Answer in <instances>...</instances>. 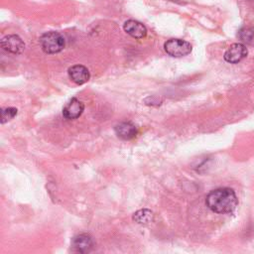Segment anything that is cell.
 Segmentation results:
<instances>
[{
	"label": "cell",
	"mask_w": 254,
	"mask_h": 254,
	"mask_svg": "<svg viewBox=\"0 0 254 254\" xmlns=\"http://www.w3.org/2000/svg\"><path fill=\"white\" fill-rule=\"evenodd\" d=\"M207 207L216 213H231L235 210L238 199L232 189L220 188L211 190L205 198Z\"/></svg>",
	"instance_id": "cell-1"
},
{
	"label": "cell",
	"mask_w": 254,
	"mask_h": 254,
	"mask_svg": "<svg viewBox=\"0 0 254 254\" xmlns=\"http://www.w3.org/2000/svg\"><path fill=\"white\" fill-rule=\"evenodd\" d=\"M40 44L42 50L46 54H57L64 48L65 41L60 33L48 32L42 35L40 38Z\"/></svg>",
	"instance_id": "cell-2"
},
{
	"label": "cell",
	"mask_w": 254,
	"mask_h": 254,
	"mask_svg": "<svg viewBox=\"0 0 254 254\" xmlns=\"http://www.w3.org/2000/svg\"><path fill=\"white\" fill-rule=\"evenodd\" d=\"M154 219L153 211L149 209H140L133 214V220L139 224H148Z\"/></svg>",
	"instance_id": "cell-11"
},
{
	"label": "cell",
	"mask_w": 254,
	"mask_h": 254,
	"mask_svg": "<svg viewBox=\"0 0 254 254\" xmlns=\"http://www.w3.org/2000/svg\"><path fill=\"white\" fill-rule=\"evenodd\" d=\"M84 110L83 103L77 98H71L64 107L63 115L65 119L71 120L78 118Z\"/></svg>",
	"instance_id": "cell-6"
},
{
	"label": "cell",
	"mask_w": 254,
	"mask_h": 254,
	"mask_svg": "<svg viewBox=\"0 0 254 254\" xmlns=\"http://www.w3.org/2000/svg\"><path fill=\"white\" fill-rule=\"evenodd\" d=\"M18 113L17 108L15 107H6L1 109V123L4 124L7 121H10L13 119Z\"/></svg>",
	"instance_id": "cell-12"
},
{
	"label": "cell",
	"mask_w": 254,
	"mask_h": 254,
	"mask_svg": "<svg viewBox=\"0 0 254 254\" xmlns=\"http://www.w3.org/2000/svg\"><path fill=\"white\" fill-rule=\"evenodd\" d=\"M248 50L245 45L241 43H235L229 46V48L224 53V60L230 64H237L246 58Z\"/></svg>",
	"instance_id": "cell-4"
},
{
	"label": "cell",
	"mask_w": 254,
	"mask_h": 254,
	"mask_svg": "<svg viewBox=\"0 0 254 254\" xmlns=\"http://www.w3.org/2000/svg\"><path fill=\"white\" fill-rule=\"evenodd\" d=\"M114 131L116 135L123 140H130L134 138L137 134V127L132 123L128 121L121 122L117 124L114 127Z\"/></svg>",
	"instance_id": "cell-10"
},
{
	"label": "cell",
	"mask_w": 254,
	"mask_h": 254,
	"mask_svg": "<svg viewBox=\"0 0 254 254\" xmlns=\"http://www.w3.org/2000/svg\"><path fill=\"white\" fill-rule=\"evenodd\" d=\"M164 49L168 55L175 58H181L191 52V45L181 39H170L164 44Z\"/></svg>",
	"instance_id": "cell-3"
},
{
	"label": "cell",
	"mask_w": 254,
	"mask_h": 254,
	"mask_svg": "<svg viewBox=\"0 0 254 254\" xmlns=\"http://www.w3.org/2000/svg\"><path fill=\"white\" fill-rule=\"evenodd\" d=\"M1 47L8 53L19 55L25 50V43L18 35H8L1 40Z\"/></svg>",
	"instance_id": "cell-5"
},
{
	"label": "cell",
	"mask_w": 254,
	"mask_h": 254,
	"mask_svg": "<svg viewBox=\"0 0 254 254\" xmlns=\"http://www.w3.org/2000/svg\"><path fill=\"white\" fill-rule=\"evenodd\" d=\"M124 31L135 39H142L147 35L146 27L136 20H128L124 23Z\"/></svg>",
	"instance_id": "cell-9"
},
{
	"label": "cell",
	"mask_w": 254,
	"mask_h": 254,
	"mask_svg": "<svg viewBox=\"0 0 254 254\" xmlns=\"http://www.w3.org/2000/svg\"><path fill=\"white\" fill-rule=\"evenodd\" d=\"M238 37L243 43L249 44L254 38V30L251 28H242L238 32Z\"/></svg>",
	"instance_id": "cell-13"
},
{
	"label": "cell",
	"mask_w": 254,
	"mask_h": 254,
	"mask_svg": "<svg viewBox=\"0 0 254 254\" xmlns=\"http://www.w3.org/2000/svg\"><path fill=\"white\" fill-rule=\"evenodd\" d=\"M67 73L69 78L76 84H83L88 81L90 77V73L87 67L81 64H75L70 66L67 70Z\"/></svg>",
	"instance_id": "cell-7"
},
{
	"label": "cell",
	"mask_w": 254,
	"mask_h": 254,
	"mask_svg": "<svg viewBox=\"0 0 254 254\" xmlns=\"http://www.w3.org/2000/svg\"><path fill=\"white\" fill-rule=\"evenodd\" d=\"M92 245H93L92 238L85 233L78 234L74 236L71 240L72 249L75 252H79V253H86L90 251V249L92 248Z\"/></svg>",
	"instance_id": "cell-8"
}]
</instances>
